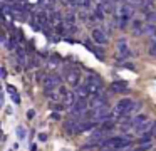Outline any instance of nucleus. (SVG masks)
I'll list each match as a JSON object with an SVG mask.
<instances>
[{
  "label": "nucleus",
  "instance_id": "f257e3e1",
  "mask_svg": "<svg viewBox=\"0 0 156 151\" xmlns=\"http://www.w3.org/2000/svg\"><path fill=\"white\" fill-rule=\"evenodd\" d=\"M102 146L108 148V149H122V148H129L131 146V141L126 139V138H109L102 143Z\"/></svg>",
  "mask_w": 156,
  "mask_h": 151
},
{
  "label": "nucleus",
  "instance_id": "f03ea898",
  "mask_svg": "<svg viewBox=\"0 0 156 151\" xmlns=\"http://www.w3.org/2000/svg\"><path fill=\"white\" fill-rule=\"evenodd\" d=\"M86 86H87V89H89V94H96V92H99V91L102 89V81H101V77L99 76H89L87 79H86Z\"/></svg>",
  "mask_w": 156,
  "mask_h": 151
},
{
  "label": "nucleus",
  "instance_id": "7ed1b4c3",
  "mask_svg": "<svg viewBox=\"0 0 156 151\" xmlns=\"http://www.w3.org/2000/svg\"><path fill=\"white\" fill-rule=\"evenodd\" d=\"M133 13H134V5H131V3H128V2H124L122 5L118 7V15L122 17V19L131 20Z\"/></svg>",
  "mask_w": 156,
  "mask_h": 151
},
{
  "label": "nucleus",
  "instance_id": "20e7f679",
  "mask_svg": "<svg viewBox=\"0 0 156 151\" xmlns=\"http://www.w3.org/2000/svg\"><path fill=\"white\" fill-rule=\"evenodd\" d=\"M118 50H119V54H121V56H118V59H124V57L134 56V54H133V50L128 47L126 39H119V40H118Z\"/></svg>",
  "mask_w": 156,
  "mask_h": 151
},
{
  "label": "nucleus",
  "instance_id": "39448f33",
  "mask_svg": "<svg viewBox=\"0 0 156 151\" xmlns=\"http://www.w3.org/2000/svg\"><path fill=\"white\" fill-rule=\"evenodd\" d=\"M87 111V101H86V97H79L77 101H76V104L71 107V114H82Z\"/></svg>",
  "mask_w": 156,
  "mask_h": 151
},
{
  "label": "nucleus",
  "instance_id": "423d86ee",
  "mask_svg": "<svg viewBox=\"0 0 156 151\" xmlns=\"http://www.w3.org/2000/svg\"><path fill=\"white\" fill-rule=\"evenodd\" d=\"M91 35H92V40H94L96 44H99V45L108 44V34H106L102 29H92Z\"/></svg>",
  "mask_w": 156,
  "mask_h": 151
},
{
  "label": "nucleus",
  "instance_id": "0eeeda50",
  "mask_svg": "<svg viewBox=\"0 0 156 151\" xmlns=\"http://www.w3.org/2000/svg\"><path fill=\"white\" fill-rule=\"evenodd\" d=\"M66 79H67V84L72 86V87L81 86V74H79L77 70H69L67 76H66Z\"/></svg>",
  "mask_w": 156,
  "mask_h": 151
},
{
  "label": "nucleus",
  "instance_id": "6e6552de",
  "mask_svg": "<svg viewBox=\"0 0 156 151\" xmlns=\"http://www.w3.org/2000/svg\"><path fill=\"white\" fill-rule=\"evenodd\" d=\"M59 82H61V81H59L57 76H47L44 79V89L45 91H52L54 87L59 86Z\"/></svg>",
  "mask_w": 156,
  "mask_h": 151
},
{
  "label": "nucleus",
  "instance_id": "1a4fd4ad",
  "mask_svg": "<svg viewBox=\"0 0 156 151\" xmlns=\"http://www.w3.org/2000/svg\"><path fill=\"white\" fill-rule=\"evenodd\" d=\"M131 32L134 34V35H141V34L146 32V27L143 25L141 20H133L131 22Z\"/></svg>",
  "mask_w": 156,
  "mask_h": 151
},
{
  "label": "nucleus",
  "instance_id": "9d476101",
  "mask_svg": "<svg viewBox=\"0 0 156 151\" xmlns=\"http://www.w3.org/2000/svg\"><path fill=\"white\" fill-rule=\"evenodd\" d=\"M96 126V121H79L77 124V134L79 133H86V131L92 129Z\"/></svg>",
  "mask_w": 156,
  "mask_h": 151
},
{
  "label": "nucleus",
  "instance_id": "9b49d317",
  "mask_svg": "<svg viewBox=\"0 0 156 151\" xmlns=\"http://www.w3.org/2000/svg\"><path fill=\"white\" fill-rule=\"evenodd\" d=\"M77 124H79V121L71 119L64 124V129L67 131V134H77Z\"/></svg>",
  "mask_w": 156,
  "mask_h": 151
},
{
  "label": "nucleus",
  "instance_id": "f8f14e48",
  "mask_svg": "<svg viewBox=\"0 0 156 151\" xmlns=\"http://www.w3.org/2000/svg\"><path fill=\"white\" fill-rule=\"evenodd\" d=\"M126 89H128L126 81H114V82L111 84V91H112V92H121V91H126Z\"/></svg>",
  "mask_w": 156,
  "mask_h": 151
},
{
  "label": "nucleus",
  "instance_id": "ddd939ff",
  "mask_svg": "<svg viewBox=\"0 0 156 151\" xmlns=\"http://www.w3.org/2000/svg\"><path fill=\"white\" fill-rule=\"evenodd\" d=\"M151 129H153V123L148 119L146 123H143L141 126L136 128V133H139V134H148V133H151Z\"/></svg>",
  "mask_w": 156,
  "mask_h": 151
},
{
  "label": "nucleus",
  "instance_id": "4468645a",
  "mask_svg": "<svg viewBox=\"0 0 156 151\" xmlns=\"http://www.w3.org/2000/svg\"><path fill=\"white\" fill-rule=\"evenodd\" d=\"M76 96H77L76 92H67V94H66V96H64V104H66V106H67V107L74 106V104H76Z\"/></svg>",
  "mask_w": 156,
  "mask_h": 151
},
{
  "label": "nucleus",
  "instance_id": "2eb2a0df",
  "mask_svg": "<svg viewBox=\"0 0 156 151\" xmlns=\"http://www.w3.org/2000/svg\"><path fill=\"white\" fill-rule=\"evenodd\" d=\"M148 121V117L144 116V114H138V116H134V119H133V128H138V126H141L143 123H146Z\"/></svg>",
  "mask_w": 156,
  "mask_h": 151
},
{
  "label": "nucleus",
  "instance_id": "dca6fc26",
  "mask_svg": "<svg viewBox=\"0 0 156 151\" xmlns=\"http://www.w3.org/2000/svg\"><path fill=\"white\" fill-rule=\"evenodd\" d=\"M76 94H77V97H86L89 94V89L86 84H82V86H77L76 87Z\"/></svg>",
  "mask_w": 156,
  "mask_h": 151
},
{
  "label": "nucleus",
  "instance_id": "f3484780",
  "mask_svg": "<svg viewBox=\"0 0 156 151\" xmlns=\"http://www.w3.org/2000/svg\"><path fill=\"white\" fill-rule=\"evenodd\" d=\"M64 22L66 23H76V13L74 12H67L64 15Z\"/></svg>",
  "mask_w": 156,
  "mask_h": 151
},
{
  "label": "nucleus",
  "instance_id": "a211bd4d",
  "mask_svg": "<svg viewBox=\"0 0 156 151\" xmlns=\"http://www.w3.org/2000/svg\"><path fill=\"white\" fill-rule=\"evenodd\" d=\"M102 134H104L102 131H94V133H92V136L89 138V141H98L99 138H102Z\"/></svg>",
  "mask_w": 156,
  "mask_h": 151
},
{
  "label": "nucleus",
  "instance_id": "6ab92c4d",
  "mask_svg": "<svg viewBox=\"0 0 156 151\" xmlns=\"http://www.w3.org/2000/svg\"><path fill=\"white\" fill-rule=\"evenodd\" d=\"M55 5V0H44L42 2V7H45V9H54Z\"/></svg>",
  "mask_w": 156,
  "mask_h": 151
},
{
  "label": "nucleus",
  "instance_id": "aec40b11",
  "mask_svg": "<svg viewBox=\"0 0 156 151\" xmlns=\"http://www.w3.org/2000/svg\"><path fill=\"white\" fill-rule=\"evenodd\" d=\"M62 2H64L66 5H71V7H77V5H81V3H79V0H62Z\"/></svg>",
  "mask_w": 156,
  "mask_h": 151
},
{
  "label": "nucleus",
  "instance_id": "412c9836",
  "mask_svg": "<svg viewBox=\"0 0 156 151\" xmlns=\"http://www.w3.org/2000/svg\"><path fill=\"white\" fill-rule=\"evenodd\" d=\"M17 136L20 138V139H24V138H25V129H24L22 126H19V128H17Z\"/></svg>",
  "mask_w": 156,
  "mask_h": 151
},
{
  "label": "nucleus",
  "instance_id": "4be33fe9",
  "mask_svg": "<svg viewBox=\"0 0 156 151\" xmlns=\"http://www.w3.org/2000/svg\"><path fill=\"white\" fill-rule=\"evenodd\" d=\"M149 54H151V56H156V42L149 47Z\"/></svg>",
  "mask_w": 156,
  "mask_h": 151
},
{
  "label": "nucleus",
  "instance_id": "5701e85b",
  "mask_svg": "<svg viewBox=\"0 0 156 151\" xmlns=\"http://www.w3.org/2000/svg\"><path fill=\"white\" fill-rule=\"evenodd\" d=\"M7 91L10 92V96H14V94H17V91H15V87H12V86H7Z\"/></svg>",
  "mask_w": 156,
  "mask_h": 151
},
{
  "label": "nucleus",
  "instance_id": "b1692460",
  "mask_svg": "<svg viewBox=\"0 0 156 151\" xmlns=\"http://www.w3.org/2000/svg\"><path fill=\"white\" fill-rule=\"evenodd\" d=\"M52 109H55V111H62L64 107H62L61 104H55V106H52Z\"/></svg>",
  "mask_w": 156,
  "mask_h": 151
},
{
  "label": "nucleus",
  "instance_id": "393cba45",
  "mask_svg": "<svg viewBox=\"0 0 156 151\" xmlns=\"http://www.w3.org/2000/svg\"><path fill=\"white\" fill-rule=\"evenodd\" d=\"M52 119H54V121H59V119H61V116H59L57 113H52Z\"/></svg>",
  "mask_w": 156,
  "mask_h": 151
},
{
  "label": "nucleus",
  "instance_id": "a878e982",
  "mask_svg": "<svg viewBox=\"0 0 156 151\" xmlns=\"http://www.w3.org/2000/svg\"><path fill=\"white\" fill-rule=\"evenodd\" d=\"M151 134L153 136H156V121L153 123V129H151Z\"/></svg>",
  "mask_w": 156,
  "mask_h": 151
},
{
  "label": "nucleus",
  "instance_id": "bb28decb",
  "mask_svg": "<svg viewBox=\"0 0 156 151\" xmlns=\"http://www.w3.org/2000/svg\"><path fill=\"white\" fill-rule=\"evenodd\" d=\"M39 139H41V141H45V139H47V136H45V134L42 133V134H39Z\"/></svg>",
  "mask_w": 156,
  "mask_h": 151
},
{
  "label": "nucleus",
  "instance_id": "cd10ccee",
  "mask_svg": "<svg viewBox=\"0 0 156 151\" xmlns=\"http://www.w3.org/2000/svg\"><path fill=\"white\" fill-rule=\"evenodd\" d=\"M12 99H14V101H15V102H17V104L20 102V99H19V96H17V94H14V96H12Z\"/></svg>",
  "mask_w": 156,
  "mask_h": 151
},
{
  "label": "nucleus",
  "instance_id": "c85d7f7f",
  "mask_svg": "<svg viewBox=\"0 0 156 151\" xmlns=\"http://www.w3.org/2000/svg\"><path fill=\"white\" fill-rule=\"evenodd\" d=\"M2 77H4V79L7 77V70H5V67H2Z\"/></svg>",
  "mask_w": 156,
  "mask_h": 151
},
{
  "label": "nucleus",
  "instance_id": "c756f323",
  "mask_svg": "<svg viewBox=\"0 0 156 151\" xmlns=\"http://www.w3.org/2000/svg\"><path fill=\"white\" fill-rule=\"evenodd\" d=\"M124 2H126V0H124Z\"/></svg>",
  "mask_w": 156,
  "mask_h": 151
}]
</instances>
